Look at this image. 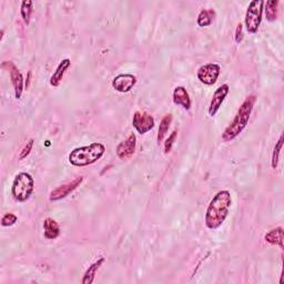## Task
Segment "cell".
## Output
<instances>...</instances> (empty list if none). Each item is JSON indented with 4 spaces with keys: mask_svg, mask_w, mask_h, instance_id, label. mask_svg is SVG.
<instances>
[{
    "mask_svg": "<svg viewBox=\"0 0 284 284\" xmlns=\"http://www.w3.org/2000/svg\"><path fill=\"white\" fill-rule=\"evenodd\" d=\"M18 221V216L13 213H6L1 219V225L2 226H11Z\"/></svg>",
    "mask_w": 284,
    "mask_h": 284,
    "instance_id": "obj_23",
    "label": "cell"
},
{
    "mask_svg": "<svg viewBox=\"0 0 284 284\" xmlns=\"http://www.w3.org/2000/svg\"><path fill=\"white\" fill-rule=\"evenodd\" d=\"M173 102L174 105L181 106L184 110H190L191 109V99L189 96V92L187 91V89L179 86L177 88H174L173 90Z\"/></svg>",
    "mask_w": 284,
    "mask_h": 284,
    "instance_id": "obj_13",
    "label": "cell"
},
{
    "mask_svg": "<svg viewBox=\"0 0 284 284\" xmlns=\"http://www.w3.org/2000/svg\"><path fill=\"white\" fill-rule=\"evenodd\" d=\"M132 126L140 135H144L154 127V119L145 111H136L132 118Z\"/></svg>",
    "mask_w": 284,
    "mask_h": 284,
    "instance_id": "obj_8",
    "label": "cell"
},
{
    "mask_svg": "<svg viewBox=\"0 0 284 284\" xmlns=\"http://www.w3.org/2000/svg\"><path fill=\"white\" fill-rule=\"evenodd\" d=\"M264 239H266L268 243L272 245H279L281 249H283V229L281 226L269 231L268 233L264 235Z\"/></svg>",
    "mask_w": 284,
    "mask_h": 284,
    "instance_id": "obj_17",
    "label": "cell"
},
{
    "mask_svg": "<svg viewBox=\"0 0 284 284\" xmlns=\"http://www.w3.org/2000/svg\"><path fill=\"white\" fill-rule=\"evenodd\" d=\"M232 205L231 193L222 190L213 197L206 212V225L208 229L216 230L224 223Z\"/></svg>",
    "mask_w": 284,
    "mask_h": 284,
    "instance_id": "obj_1",
    "label": "cell"
},
{
    "mask_svg": "<svg viewBox=\"0 0 284 284\" xmlns=\"http://www.w3.org/2000/svg\"><path fill=\"white\" fill-rule=\"evenodd\" d=\"M34 142H35V140H34V139H30L29 141L27 142L26 145L23 146V149L21 150L20 155H19V160H23V159L27 158L28 155L30 154L31 150H32V146H34Z\"/></svg>",
    "mask_w": 284,
    "mask_h": 284,
    "instance_id": "obj_25",
    "label": "cell"
},
{
    "mask_svg": "<svg viewBox=\"0 0 284 284\" xmlns=\"http://www.w3.org/2000/svg\"><path fill=\"white\" fill-rule=\"evenodd\" d=\"M82 181H83V177H78L74 180H72L71 182H68L58 188H56L55 190L50 192L49 200L58 201V200H61V199L66 198L67 196H69L71 192H73L78 187H80V184L82 183Z\"/></svg>",
    "mask_w": 284,
    "mask_h": 284,
    "instance_id": "obj_9",
    "label": "cell"
},
{
    "mask_svg": "<svg viewBox=\"0 0 284 284\" xmlns=\"http://www.w3.org/2000/svg\"><path fill=\"white\" fill-rule=\"evenodd\" d=\"M234 39H235L236 44H241V42H242V40H243V26L241 22L238 23V26H236Z\"/></svg>",
    "mask_w": 284,
    "mask_h": 284,
    "instance_id": "obj_26",
    "label": "cell"
},
{
    "mask_svg": "<svg viewBox=\"0 0 284 284\" xmlns=\"http://www.w3.org/2000/svg\"><path fill=\"white\" fill-rule=\"evenodd\" d=\"M44 235L46 239L48 240H55L60 234V228L57 221L51 219V217H47L44 221Z\"/></svg>",
    "mask_w": 284,
    "mask_h": 284,
    "instance_id": "obj_15",
    "label": "cell"
},
{
    "mask_svg": "<svg viewBox=\"0 0 284 284\" xmlns=\"http://www.w3.org/2000/svg\"><path fill=\"white\" fill-rule=\"evenodd\" d=\"M71 66V60L70 59H64L61 63L58 65L56 71L54 72V74L51 75L50 78V84L53 87H59V84L63 81V79L65 77L66 71L69 69V67Z\"/></svg>",
    "mask_w": 284,
    "mask_h": 284,
    "instance_id": "obj_14",
    "label": "cell"
},
{
    "mask_svg": "<svg viewBox=\"0 0 284 284\" xmlns=\"http://www.w3.org/2000/svg\"><path fill=\"white\" fill-rule=\"evenodd\" d=\"M172 119H173L172 115H170V113H169V115H165L162 118V120H161L160 126H159L158 137H157V140H158L159 143H160V142L163 141L165 135L168 134V130H169V128H170V125H171Z\"/></svg>",
    "mask_w": 284,
    "mask_h": 284,
    "instance_id": "obj_19",
    "label": "cell"
},
{
    "mask_svg": "<svg viewBox=\"0 0 284 284\" xmlns=\"http://www.w3.org/2000/svg\"><path fill=\"white\" fill-rule=\"evenodd\" d=\"M30 78H31V72L29 71V73H28V78H27V81H26V88L29 87V82H30Z\"/></svg>",
    "mask_w": 284,
    "mask_h": 284,
    "instance_id": "obj_27",
    "label": "cell"
},
{
    "mask_svg": "<svg viewBox=\"0 0 284 284\" xmlns=\"http://www.w3.org/2000/svg\"><path fill=\"white\" fill-rule=\"evenodd\" d=\"M215 18V11L213 9H202L199 13L197 22L199 27L210 26Z\"/></svg>",
    "mask_w": 284,
    "mask_h": 284,
    "instance_id": "obj_18",
    "label": "cell"
},
{
    "mask_svg": "<svg viewBox=\"0 0 284 284\" xmlns=\"http://www.w3.org/2000/svg\"><path fill=\"white\" fill-rule=\"evenodd\" d=\"M2 68H7V70L9 71L12 87H13V90H15V97L17 100H19V99H20L22 96L23 84H25L21 72L16 67V65L11 63V61H3Z\"/></svg>",
    "mask_w": 284,
    "mask_h": 284,
    "instance_id": "obj_7",
    "label": "cell"
},
{
    "mask_svg": "<svg viewBox=\"0 0 284 284\" xmlns=\"http://www.w3.org/2000/svg\"><path fill=\"white\" fill-rule=\"evenodd\" d=\"M106 152V146L100 142H93V143L84 146H79L71 151L68 160L70 164L74 167H87V165L97 162L99 159Z\"/></svg>",
    "mask_w": 284,
    "mask_h": 284,
    "instance_id": "obj_3",
    "label": "cell"
},
{
    "mask_svg": "<svg viewBox=\"0 0 284 284\" xmlns=\"http://www.w3.org/2000/svg\"><path fill=\"white\" fill-rule=\"evenodd\" d=\"M35 190V180L29 173H18L12 182L11 195L18 202H25L31 197Z\"/></svg>",
    "mask_w": 284,
    "mask_h": 284,
    "instance_id": "obj_4",
    "label": "cell"
},
{
    "mask_svg": "<svg viewBox=\"0 0 284 284\" xmlns=\"http://www.w3.org/2000/svg\"><path fill=\"white\" fill-rule=\"evenodd\" d=\"M221 72V67L216 64H207L201 66L198 70V79L207 86H212L216 82Z\"/></svg>",
    "mask_w": 284,
    "mask_h": 284,
    "instance_id": "obj_6",
    "label": "cell"
},
{
    "mask_svg": "<svg viewBox=\"0 0 284 284\" xmlns=\"http://www.w3.org/2000/svg\"><path fill=\"white\" fill-rule=\"evenodd\" d=\"M103 262H105V258H100L88 268L87 271L83 274V278L81 280L82 284H91L94 282V278H96L97 271L99 270V268L102 266Z\"/></svg>",
    "mask_w": 284,
    "mask_h": 284,
    "instance_id": "obj_16",
    "label": "cell"
},
{
    "mask_svg": "<svg viewBox=\"0 0 284 284\" xmlns=\"http://www.w3.org/2000/svg\"><path fill=\"white\" fill-rule=\"evenodd\" d=\"M264 10V1L263 0H254L251 1L247 13H245V27L250 34H255L259 30L260 25L262 21V15Z\"/></svg>",
    "mask_w": 284,
    "mask_h": 284,
    "instance_id": "obj_5",
    "label": "cell"
},
{
    "mask_svg": "<svg viewBox=\"0 0 284 284\" xmlns=\"http://www.w3.org/2000/svg\"><path fill=\"white\" fill-rule=\"evenodd\" d=\"M32 6H34V2L31 0H25V1L21 2V17L23 19V21L27 25L30 23V19H31V15H32Z\"/></svg>",
    "mask_w": 284,
    "mask_h": 284,
    "instance_id": "obj_21",
    "label": "cell"
},
{
    "mask_svg": "<svg viewBox=\"0 0 284 284\" xmlns=\"http://www.w3.org/2000/svg\"><path fill=\"white\" fill-rule=\"evenodd\" d=\"M137 78L131 73H121L118 74L112 80V87L115 90L122 93L129 92L130 90L136 86Z\"/></svg>",
    "mask_w": 284,
    "mask_h": 284,
    "instance_id": "obj_10",
    "label": "cell"
},
{
    "mask_svg": "<svg viewBox=\"0 0 284 284\" xmlns=\"http://www.w3.org/2000/svg\"><path fill=\"white\" fill-rule=\"evenodd\" d=\"M266 9L263 11H266V17L269 21H274L278 18V6L279 1L278 0H269V1L264 2Z\"/></svg>",
    "mask_w": 284,
    "mask_h": 284,
    "instance_id": "obj_20",
    "label": "cell"
},
{
    "mask_svg": "<svg viewBox=\"0 0 284 284\" xmlns=\"http://www.w3.org/2000/svg\"><path fill=\"white\" fill-rule=\"evenodd\" d=\"M229 91H230L229 84H222V86H220L215 90L211 99L209 110H208L210 117H214L216 115L217 111H219V109L222 106V103H223L225 97L228 96Z\"/></svg>",
    "mask_w": 284,
    "mask_h": 284,
    "instance_id": "obj_11",
    "label": "cell"
},
{
    "mask_svg": "<svg viewBox=\"0 0 284 284\" xmlns=\"http://www.w3.org/2000/svg\"><path fill=\"white\" fill-rule=\"evenodd\" d=\"M282 144H283V135L280 136V138H279L277 144H276V146H274V149H273L272 160H271V165H272L273 169L278 168L279 159H280V152H281V149H282Z\"/></svg>",
    "mask_w": 284,
    "mask_h": 284,
    "instance_id": "obj_22",
    "label": "cell"
},
{
    "mask_svg": "<svg viewBox=\"0 0 284 284\" xmlns=\"http://www.w3.org/2000/svg\"><path fill=\"white\" fill-rule=\"evenodd\" d=\"M137 146V137L131 134L126 140L120 142L117 146V155L121 160H128L134 155Z\"/></svg>",
    "mask_w": 284,
    "mask_h": 284,
    "instance_id": "obj_12",
    "label": "cell"
},
{
    "mask_svg": "<svg viewBox=\"0 0 284 284\" xmlns=\"http://www.w3.org/2000/svg\"><path fill=\"white\" fill-rule=\"evenodd\" d=\"M255 101H257V97L254 94H251L242 102V105L238 109L234 119L232 120L222 135V139L225 142L234 140L245 129V127L249 124L251 113L253 111Z\"/></svg>",
    "mask_w": 284,
    "mask_h": 284,
    "instance_id": "obj_2",
    "label": "cell"
},
{
    "mask_svg": "<svg viewBox=\"0 0 284 284\" xmlns=\"http://www.w3.org/2000/svg\"><path fill=\"white\" fill-rule=\"evenodd\" d=\"M177 136H178V131L174 130L172 134L169 136V138L165 140V142H164V152L165 153H169L170 151H171L174 141H176V139H177Z\"/></svg>",
    "mask_w": 284,
    "mask_h": 284,
    "instance_id": "obj_24",
    "label": "cell"
}]
</instances>
